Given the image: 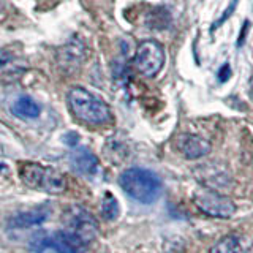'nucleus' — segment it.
Here are the masks:
<instances>
[{
    "mask_svg": "<svg viewBox=\"0 0 253 253\" xmlns=\"http://www.w3.org/2000/svg\"><path fill=\"white\" fill-rule=\"evenodd\" d=\"M119 185L130 198L141 204L155 203L163 192L160 177L144 168L125 169L119 176Z\"/></svg>",
    "mask_w": 253,
    "mask_h": 253,
    "instance_id": "f257e3e1",
    "label": "nucleus"
},
{
    "mask_svg": "<svg viewBox=\"0 0 253 253\" xmlns=\"http://www.w3.org/2000/svg\"><path fill=\"white\" fill-rule=\"evenodd\" d=\"M68 106L78 121L87 125H105L113 119L106 103L83 87H73L68 92Z\"/></svg>",
    "mask_w": 253,
    "mask_h": 253,
    "instance_id": "f03ea898",
    "label": "nucleus"
},
{
    "mask_svg": "<svg viewBox=\"0 0 253 253\" xmlns=\"http://www.w3.org/2000/svg\"><path fill=\"white\" fill-rule=\"evenodd\" d=\"M19 176L24 185L37 190V192L59 195L67 190L65 176L51 166L40 163H24L19 169Z\"/></svg>",
    "mask_w": 253,
    "mask_h": 253,
    "instance_id": "7ed1b4c3",
    "label": "nucleus"
},
{
    "mask_svg": "<svg viewBox=\"0 0 253 253\" xmlns=\"http://www.w3.org/2000/svg\"><path fill=\"white\" fill-rule=\"evenodd\" d=\"M89 244L84 237L65 228L52 234L38 233L29 242L30 250L35 253H42L46 249H54L57 253H84Z\"/></svg>",
    "mask_w": 253,
    "mask_h": 253,
    "instance_id": "20e7f679",
    "label": "nucleus"
},
{
    "mask_svg": "<svg viewBox=\"0 0 253 253\" xmlns=\"http://www.w3.org/2000/svg\"><path fill=\"white\" fill-rule=\"evenodd\" d=\"M192 201L203 213L213 218H231L236 212V204L231 198L208 187L198 188Z\"/></svg>",
    "mask_w": 253,
    "mask_h": 253,
    "instance_id": "39448f33",
    "label": "nucleus"
},
{
    "mask_svg": "<svg viewBox=\"0 0 253 253\" xmlns=\"http://www.w3.org/2000/svg\"><path fill=\"white\" fill-rule=\"evenodd\" d=\"M165 63V51L160 43L154 40H146L139 43L134 54V67L142 76L154 78L162 71Z\"/></svg>",
    "mask_w": 253,
    "mask_h": 253,
    "instance_id": "423d86ee",
    "label": "nucleus"
},
{
    "mask_svg": "<svg viewBox=\"0 0 253 253\" xmlns=\"http://www.w3.org/2000/svg\"><path fill=\"white\" fill-rule=\"evenodd\" d=\"M63 228L68 231L79 234L87 242H92L98 231L97 220L89 211H85L81 206H71L63 212Z\"/></svg>",
    "mask_w": 253,
    "mask_h": 253,
    "instance_id": "0eeeda50",
    "label": "nucleus"
},
{
    "mask_svg": "<svg viewBox=\"0 0 253 253\" xmlns=\"http://www.w3.org/2000/svg\"><path fill=\"white\" fill-rule=\"evenodd\" d=\"M177 149L180 150V154L184 155L188 160H198L203 158L211 152V142L200 136V134H180L177 138Z\"/></svg>",
    "mask_w": 253,
    "mask_h": 253,
    "instance_id": "6e6552de",
    "label": "nucleus"
},
{
    "mask_svg": "<svg viewBox=\"0 0 253 253\" xmlns=\"http://www.w3.org/2000/svg\"><path fill=\"white\" fill-rule=\"evenodd\" d=\"M70 162H71V168L84 177H95L100 172L98 158L85 147H78L71 154Z\"/></svg>",
    "mask_w": 253,
    "mask_h": 253,
    "instance_id": "1a4fd4ad",
    "label": "nucleus"
},
{
    "mask_svg": "<svg viewBox=\"0 0 253 253\" xmlns=\"http://www.w3.org/2000/svg\"><path fill=\"white\" fill-rule=\"evenodd\" d=\"M49 209L47 208H37V209H30L26 212L16 213V215L10 220V228L14 229H24V228H30V226H37L40 223L49 217Z\"/></svg>",
    "mask_w": 253,
    "mask_h": 253,
    "instance_id": "9d476101",
    "label": "nucleus"
},
{
    "mask_svg": "<svg viewBox=\"0 0 253 253\" xmlns=\"http://www.w3.org/2000/svg\"><path fill=\"white\" fill-rule=\"evenodd\" d=\"M200 169H203L204 172H198L196 171V177L203 184V187H208V188H212V190H217V192H220L221 188H225V187L229 185L228 174L225 171H220V169L211 171V165L200 166Z\"/></svg>",
    "mask_w": 253,
    "mask_h": 253,
    "instance_id": "9b49d317",
    "label": "nucleus"
},
{
    "mask_svg": "<svg viewBox=\"0 0 253 253\" xmlns=\"http://www.w3.org/2000/svg\"><path fill=\"white\" fill-rule=\"evenodd\" d=\"M11 113L19 119H37L42 114V108L30 97H19L13 103Z\"/></svg>",
    "mask_w": 253,
    "mask_h": 253,
    "instance_id": "f8f14e48",
    "label": "nucleus"
},
{
    "mask_svg": "<svg viewBox=\"0 0 253 253\" xmlns=\"http://www.w3.org/2000/svg\"><path fill=\"white\" fill-rule=\"evenodd\" d=\"M209 253H244V245L236 234H228L213 244Z\"/></svg>",
    "mask_w": 253,
    "mask_h": 253,
    "instance_id": "ddd939ff",
    "label": "nucleus"
},
{
    "mask_svg": "<svg viewBox=\"0 0 253 253\" xmlns=\"http://www.w3.org/2000/svg\"><path fill=\"white\" fill-rule=\"evenodd\" d=\"M119 213H121L119 201L116 200V196L113 193L106 192L101 200V215L111 221V220H116L119 217Z\"/></svg>",
    "mask_w": 253,
    "mask_h": 253,
    "instance_id": "4468645a",
    "label": "nucleus"
},
{
    "mask_svg": "<svg viewBox=\"0 0 253 253\" xmlns=\"http://www.w3.org/2000/svg\"><path fill=\"white\" fill-rule=\"evenodd\" d=\"M236 6H237V0H233V2L231 3H229L228 5V8H226V10L223 11V14H221V18L215 22V24H213V26H212V30H215L218 26H221V24H223L228 18H229V16H231L233 13H234V10H236Z\"/></svg>",
    "mask_w": 253,
    "mask_h": 253,
    "instance_id": "2eb2a0df",
    "label": "nucleus"
},
{
    "mask_svg": "<svg viewBox=\"0 0 253 253\" xmlns=\"http://www.w3.org/2000/svg\"><path fill=\"white\" fill-rule=\"evenodd\" d=\"M231 75H233V71H231V67H229V63H223L218 70L217 78L220 79V83H226L228 79L231 78Z\"/></svg>",
    "mask_w": 253,
    "mask_h": 253,
    "instance_id": "dca6fc26",
    "label": "nucleus"
},
{
    "mask_svg": "<svg viewBox=\"0 0 253 253\" xmlns=\"http://www.w3.org/2000/svg\"><path fill=\"white\" fill-rule=\"evenodd\" d=\"M249 27H250V22L245 21L244 26H242L241 34H239V38H237V46H239V47L245 43V37H247V34H249Z\"/></svg>",
    "mask_w": 253,
    "mask_h": 253,
    "instance_id": "f3484780",
    "label": "nucleus"
},
{
    "mask_svg": "<svg viewBox=\"0 0 253 253\" xmlns=\"http://www.w3.org/2000/svg\"><path fill=\"white\" fill-rule=\"evenodd\" d=\"M249 89H250V97H252V100H253V73H252V76H250V83H249Z\"/></svg>",
    "mask_w": 253,
    "mask_h": 253,
    "instance_id": "a211bd4d",
    "label": "nucleus"
},
{
    "mask_svg": "<svg viewBox=\"0 0 253 253\" xmlns=\"http://www.w3.org/2000/svg\"><path fill=\"white\" fill-rule=\"evenodd\" d=\"M6 169V166L3 165V163H0V172H2V171H5Z\"/></svg>",
    "mask_w": 253,
    "mask_h": 253,
    "instance_id": "6ab92c4d",
    "label": "nucleus"
}]
</instances>
